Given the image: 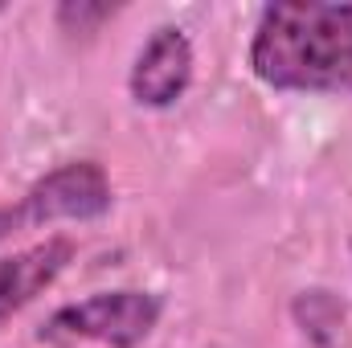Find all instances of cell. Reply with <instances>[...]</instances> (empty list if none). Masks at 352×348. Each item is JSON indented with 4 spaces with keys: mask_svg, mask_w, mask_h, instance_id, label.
<instances>
[{
    "mask_svg": "<svg viewBox=\"0 0 352 348\" xmlns=\"http://www.w3.org/2000/svg\"><path fill=\"white\" fill-rule=\"evenodd\" d=\"M250 70L270 90L352 94V4H266L250 41Z\"/></svg>",
    "mask_w": 352,
    "mask_h": 348,
    "instance_id": "obj_1",
    "label": "cell"
},
{
    "mask_svg": "<svg viewBox=\"0 0 352 348\" xmlns=\"http://www.w3.org/2000/svg\"><path fill=\"white\" fill-rule=\"evenodd\" d=\"M111 205H115V188L98 160L58 164L54 173L37 176L16 201L0 205V242L54 221H94L111 213Z\"/></svg>",
    "mask_w": 352,
    "mask_h": 348,
    "instance_id": "obj_2",
    "label": "cell"
},
{
    "mask_svg": "<svg viewBox=\"0 0 352 348\" xmlns=\"http://www.w3.org/2000/svg\"><path fill=\"white\" fill-rule=\"evenodd\" d=\"M164 299L156 291H98L78 303L58 307L41 340H66V345H98V348H140L160 324Z\"/></svg>",
    "mask_w": 352,
    "mask_h": 348,
    "instance_id": "obj_3",
    "label": "cell"
},
{
    "mask_svg": "<svg viewBox=\"0 0 352 348\" xmlns=\"http://www.w3.org/2000/svg\"><path fill=\"white\" fill-rule=\"evenodd\" d=\"M192 70H197V54L192 41L180 25H160L135 54L127 90L140 107L148 111H168L184 98V90L192 87Z\"/></svg>",
    "mask_w": 352,
    "mask_h": 348,
    "instance_id": "obj_4",
    "label": "cell"
},
{
    "mask_svg": "<svg viewBox=\"0 0 352 348\" xmlns=\"http://www.w3.org/2000/svg\"><path fill=\"white\" fill-rule=\"evenodd\" d=\"M78 259V242L66 234H50L45 242H33L25 250H12L0 259V328L21 316L37 295H45Z\"/></svg>",
    "mask_w": 352,
    "mask_h": 348,
    "instance_id": "obj_5",
    "label": "cell"
}]
</instances>
